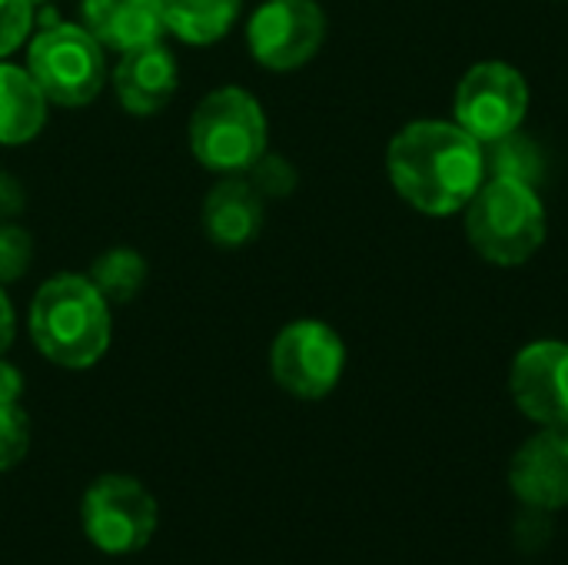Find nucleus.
<instances>
[{
  "instance_id": "nucleus-1",
  "label": "nucleus",
  "mask_w": 568,
  "mask_h": 565,
  "mask_svg": "<svg viewBox=\"0 0 568 565\" xmlns=\"http://www.w3.org/2000/svg\"><path fill=\"white\" fill-rule=\"evenodd\" d=\"M386 173L413 210L453 216L486 183V153L456 120H413L389 140Z\"/></svg>"
},
{
  "instance_id": "nucleus-2",
  "label": "nucleus",
  "mask_w": 568,
  "mask_h": 565,
  "mask_svg": "<svg viewBox=\"0 0 568 565\" xmlns=\"http://www.w3.org/2000/svg\"><path fill=\"white\" fill-rule=\"evenodd\" d=\"M30 340L60 370L97 366L113 340L106 296L80 273L50 276L30 303Z\"/></svg>"
},
{
  "instance_id": "nucleus-3",
  "label": "nucleus",
  "mask_w": 568,
  "mask_h": 565,
  "mask_svg": "<svg viewBox=\"0 0 568 565\" xmlns=\"http://www.w3.org/2000/svg\"><path fill=\"white\" fill-rule=\"evenodd\" d=\"M466 236L493 266L529 263L549 236V216L539 186L486 176V183L466 203Z\"/></svg>"
},
{
  "instance_id": "nucleus-4",
  "label": "nucleus",
  "mask_w": 568,
  "mask_h": 565,
  "mask_svg": "<svg viewBox=\"0 0 568 565\" xmlns=\"http://www.w3.org/2000/svg\"><path fill=\"white\" fill-rule=\"evenodd\" d=\"M266 113L243 87L210 90L190 117L193 157L223 176H243L266 153Z\"/></svg>"
},
{
  "instance_id": "nucleus-5",
  "label": "nucleus",
  "mask_w": 568,
  "mask_h": 565,
  "mask_svg": "<svg viewBox=\"0 0 568 565\" xmlns=\"http://www.w3.org/2000/svg\"><path fill=\"white\" fill-rule=\"evenodd\" d=\"M27 70L57 107H87L106 83L103 43L83 23L43 27L27 50Z\"/></svg>"
},
{
  "instance_id": "nucleus-6",
  "label": "nucleus",
  "mask_w": 568,
  "mask_h": 565,
  "mask_svg": "<svg viewBox=\"0 0 568 565\" xmlns=\"http://www.w3.org/2000/svg\"><path fill=\"white\" fill-rule=\"evenodd\" d=\"M80 526L90 546L103 556H133L153 543L160 529V506L140 480L106 473L87 486Z\"/></svg>"
},
{
  "instance_id": "nucleus-7",
  "label": "nucleus",
  "mask_w": 568,
  "mask_h": 565,
  "mask_svg": "<svg viewBox=\"0 0 568 565\" xmlns=\"http://www.w3.org/2000/svg\"><path fill=\"white\" fill-rule=\"evenodd\" d=\"M346 370V343L323 320L286 323L270 350V373L296 400H326Z\"/></svg>"
},
{
  "instance_id": "nucleus-8",
  "label": "nucleus",
  "mask_w": 568,
  "mask_h": 565,
  "mask_svg": "<svg viewBox=\"0 0 568 565\" xmlns=\"http://www.w3.org/2000/svg\"><path fill=\"white\" fill-rule=\"evenodd\" d=\"M529 110L526 73L506 60L473 63L453 93V120L479 143H493L523 127Z\"/></svg>"
},
{
  "instance_id": "nucleus-9",
  "label": "nucleus",
  "mask_w": 568,
  "mask_h": 565,
  "mask_svg": "<svg viewBox=\"0 0 568 565\" xmlns=\"http://www.w3.org/2000/svg\"><path fill=\"white\" fill-rule=\"evenodd\" d=\"M326 40V13L316 0H263L246 23L253 60L273 73L306 67Z\"/></svg>"
},
{
  "instance_id": "nucleus-10",
  "label": "nucleus",
  "mask_w": 568,
  "mask_h": 565,
  "mask_svg": "<svg viewBox=\"0 0 568 565\" xmlns=\"http://www.w3.org/2000/svg\"><path fill=\"white\" fill-rule=\"evenodd\" d=\"M509 396L536 426H568V343H526L509 366Z\"/></svg>"
},
{
  "instance_id": "nucleus-11",
  "label": "nucleus",
  "mask_w": 568,
  "mask_h": 565,
  "mask_svg": "<svg viewBox=\"0 0 568 565\" xmlns=\"http://www.w3.org/2000/svg\"><path fill=\"white\" fill-rule=\"evenodd\" d=\"M513 496L536 513H559L568 506V426H542L529 436L509 463Z\"/></svg>"
},
{
  "instance_id": "nucleus-12",
  "label": "nucleus",
  "mask_w": 568,
  "mask_h": 565,
  "mask_svg": "<svg viewBox=\"0 0 568 565\" xmlns=\"http://www.w3.org/2000/svg\"><path fill=\"white\" fill-rule=\"evenodd\" d=\"M176 83H180V67L163 40L120 53V63L113 70L116 100L133 117L160 113L173 100Z\"/></svg>"
},
{
  "instance_id": "nucleus-13",
  "label": "nucleus",
  "mask_w": 568,
  "mask_h": 565,
  "mask_svg": "<svg viewBox=\"0 0 568 565\" xmlns=\"http://www.w3.org/2000/svg\"><path fill=\"white\" fill-rule=\"evenodd\" d=\"M266 216V200L246 176L220 180L203 200V233L220 250H243L250 246Z\"/></svg>"
},
{
  "instance_id": "nucleus-14",
  "label": "nucleus",
  "mask_w": 568,
  "mask_h": 565,
  "mask_svg": "<svg viewBox=\"0 0 568 565\" xmlns=\"http://www.w3.org/2000/svg\"><path fill=\"white\" fill-rule=\"evenodd\" d=\"M83 27L116 53L163 40V0H83Z\"/></svg>"
},
{
  "instance_id": "nucleus-15",
  "label": "nucleus",
  "mask_w": 568,
  "mask_h": 565,
  "mask_svg": "<svg viewBox=\"0 0 568 565\" xmlns=\"http://www.w3.org/2000/svg\"><path fill=\"white\" fill-rule=\"evenodd\" d=\"M50 100L27 67L0 60V147H23L40 137Z\"/></svg>"
},
{
  "instance_id": "nucleus-16",
  "label": "nucleus",
  "mask_w": 568,
  "mask_h": 565,
  "mask_svg": "<svg viewBox=\"0 0 568 565\" xmlns=\"http://www.w3.org/2000/svg\"><path fill=\"white\" fill-rule=\"evenodd\" d=\"M240 10L243 0H163V23L183 43L210 47L233 30Z\"/></svg>"
},
{
  "instance_id": "nucleus-17",
  "label": "nucleus",
  "mask_w": 568,
  "mask_h": 565,
  "mask_svg": "<svg viewBox=\"0 0 568 565\" xmlns=\"http://www.w3.org/2000/svg\"><path fill=\"white\" fill-rule=\"evenodd\" d=\"M483 153H486V176H506V180L539 186L546 173L542 147L529 133H523V127L493 143H483Z\"/></svg>"
},
{
  "instance_id": "nucleus-18",
  "label": "nucleus",
  "mask_w": 568,
  "mask_h": 565,
  "mask_svg": "<svg viewBox=\"0 0 568 565\" xmlns=\"http://www.w3.org/2000/svg\"><path fill=\"white\" fill-rule=\"evenodd\" d=\"M90 283L106 296V303H130L146 283V260L130 246H113L93 260Z\"/></svg>"
},
{
  "instance_id": "nucleus-19",
  "label": "nucleus",
  "mask_w": 568,
  "mask_h": 565,
  "mask_svg": "<svg viewBox=\"0 0 568 565\" xmlns=\"http://www.w3.org/2000/svg\"><path fill=\"white\" fill-rule=\"evenodd\" d=\"M253 186H256V193L263 196V200H280V196H290L293 190H296V167L286 160V157H280V153H263L246 173H243Z\"/></svg>"
},
{
  "instance_id": "nucleus-20",
  "label": "nucleus",
  "mask_w": 568,
  "mask_h": 565,
  "mask_svg": "<svg viewBox=\"0 0 568 565\" xmlns=\"http://www.w3.org/2000/svg\"><path fill=\"white\" fill-rule=\"evenodd\" d=\"M30 453V416L13 403L0 406V473L17 470Z\"/></svg>"
},
{
  "instance_id": "nucleus-21",
  "label": "nucleus",
  "mask_w": 568,
  "mask_h": 565,
  "mask_svg": "<svg viewBox=\"0 0 568 565\" xmlns=\"http://www.w3.org/2000/svg\"><path fill=\"white\" fill-rule=\"evenodd\" d=\"M33 260V243H30V233L0 220V286L3 283H13L27 273Z\"/></svg>"
},
{
  "instance_id": "nucleus-22",
  "label": "nucleus",
  "mask_w": 568,
  "mask_h": 565,
  "mask_svg": "<svg viewBox=\"0 0 568 565\" xmlns=\"http://www.w3.org/2000/svg\"><path fill=\"white\" fill-rule=\"evenodd\" d=\"M33 27V0H0V60L27 43Z\"/></svg>"
},
{
  "instance_id": "nucleus-23",
  "label": "nucleus",
  "mask_w": 568,
  "mask_h": 565,
  "mask_svg": "<svg viewBox=\"0 0 568 565\" xmlns=\"http://www.w3.org/2000/svg\"><path fill=\"white\" fill-rule=\"evenodd\" d=\"M20 393H23V376H20V370L0 356V406L20 403Z\"/></svg>"
},
{
  "instance_id": "nucleus-24",
  "label": "nucleus",
  "mask_w": 568,
  "mask_h": 565,
  "mask_svg": "<svg viewBox=\"0 0 568 565\" xmlns=\"http://www.w3.org/2000/svg\"><path fill=\"white\" fill-rule=\"evenodd\" d=\"M20 210H23V186L10 173H0V220L17 216Z\"/></svg>"
},
{
  "instance_id": "nucleus-25",
  "label": "nucleus",
  "mask_w": 568,
  "mask_h": 565,
  "mask_svg": "<svg viewBox=\"0 0 568 565\" xmlns=\"http://www.w3.org/2000/svg\"><path fill=\"white\" fill-rule=\"evenodd\" d=\"M13 336H17V316H13V306H10V300H7V293L0 286V356L10 350Z\"/></svg>"
},
{
  "instance_id": "nucleus-26",
  "label": "nucleus",
  "mask_w": 568,
  "mask_h": 565,
  "mask_svg": "<svg viewBox=\"0 0 568 565\" xmlns=\"http://www.w3.org/2000/svg\"><path fill=\"white\" fill-rule=\"evenodd\" d=\"M33 3H43V0H33Z\"/></svg>"
}]
</instances>
